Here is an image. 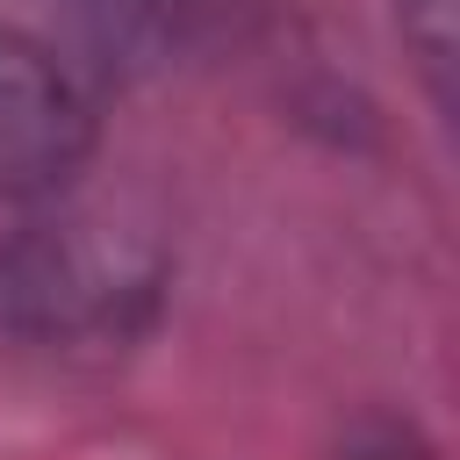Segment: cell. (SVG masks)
Segmentation results:
<instances>
[{
    "label": "cell",
    "mask_w": 460,
    "mask_h": 460,
    "mask_svg": "<svg viewBox=\"0 0 460 460\" xmlns=\"http://www.w3.org/2000/svg\"><path fill=\"white\" fill-rule=\"evenodd\" d=\"M93 101L50 43L0 22V201H58L93 158Z\"/></svg>",
    "instance_id": "2"
},
{
    "label": "cell",
    "mask_w": 460,
    "mask_h": 460,
    "mask_svg": "<svg viewBox=\"0 0 460 460\" xmlns=\"http://www.w3.org/2000/svg\"><path fill=\"white\" fill-rule=\"evenodd\" d=\"M172 259L151 230L43 208L0 237V338L29 352H122L158 323Z\"/></svg>",
    "instance_id": "1"
},
{
    "label": "cell",
    "mask_w": 460,
    "mask_h": 460,
    "mask_svg": "<svg viewBox=\"0 0 460 460\" xmlns=\"http://www.w3.org/2000/svg\"><path fill=\"white\" fill-rule=\"evenodd\" d=\"M338 460H431V446L417 438V424L402 417H367L345 431V453Z\"/></svg>",
    "instance_id": "5"
},
{
    "label": "cell",
    "mask_w": 460,
    "mask_h": 460,
    "mask_svg": "<svg viewBox=\"0 0 460 460\" xmlns=\"http://www.w3.org/2000/svg\"><path fill=\"white\" fill-rule=\"evenodd\" d=\"M395 29H402V50L424 72L431 108L446 115L453 108V0H395Z\"/></svg>",
    "instance_id": "4"
},
{
    "label": "cell",
    "mask_w": 460,
    "mask_h": 460,
    "mask_svg": "<svg viewBox=\"0 0 460 460\" xmlns=\"http://www.w3.org/2000/svg\"><path fill=\"white\" fill-rule=\"evenodd\" d=\"M201 0H79V22L108 65H158L187 43Z\"/></svg>",
    "instance_id": "3"
}]
</instances>
